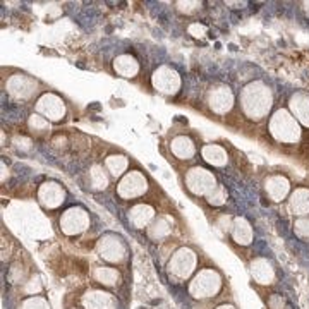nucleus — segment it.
I'll return each mask as SVG.
<instances>
[{
    "mask_svg": "<svg viewBox=\"0 0 309 309\" xmlns=\"http://www.w3.org/2000/svg\"><path fill=\"white\" fill-rule=\"evenodd\" d=\"M148 189H150V179L146 174L139 169H132L119 179L115 194L122 201H132L143 198L148 192Z\"/></svg>",
    "mask_w": 309,
    "mask_h": 309,
    "instance_id": "4",
    "label": "nucleus"
},
{
    "mask_svg": "<svg viewBox=\"0 0 309 309\" xmlns=\"http://www.w3.org/2000/svg\"><path fill=\"white\" fill-rule=\"evenodd\" d=\"M35 112L43 115L52 124H59L67 117V105L61 95L54 91H45L36 98Z\"/></svg>",
    "mask_w": 309,
    "mask_h": 309,
    "instance_id": "8",
    "label": "nucleus"
},
{
    "mask_svg": "<svg viewBox=\"0 0 309 309\" xmlns=\"http://www.w3.org/2000/svg\"><path fill=\"white\" fill-rule=\"evenodd\" d=\"M156 211L151 204L148 203H136L131 206L129 210V222L132 223L136 229H141V227H146L148 223L155 218Z\"/></svg>",
    "mask_w": 309,
    "mask_h": 309,
    "instance_id": "18",
    "label": "nucleus"
},
{
    "mask_svg": "<svg viewBox=\"0 0 309 309\" xmlns=\"http://www.w3.org/2000/svg\"><path fill=\"white\" fill-rule=\"evenodd\" d=\"M26 125H28V129L35 134V136H48L52 129V122H48L43 115L36 114V112L29 114L28 121H26Z\"/></svg>",
    "mask_w": 309,
    "mask_h": 309,
    "instance_id": "20",
    "label": "nucleus"
},
{
    "mask_svg": "<svg viewBox=\"0 0 309 309\" xmlns=\"http://www.w3.org/2000/svg\"><path fill=\"white\" fill-rule=\"evenodd\" d=\"M218 184L220 182H218L217 176L210 169H204L201 165L191 167L184 174V187L194 198H206Z\"/></svg>",
    "mask_w": 309,
    "mask_h": 309,
    "instance_id": "3",
    "label": "nucleus"
},
{
    "mask_svg": "<svg viewBox=\"0 0 309 309\" xmlns=\"http://www.w3.org/2000/svg\"><path fill=\"white\" fill-rule=\"evenodd\" d=\"M201 156H203V160L208 165L215 167V169H223L229 163V153H227V150L217 143L204 144L201 148Z\"/></svg>",
    "mask_w": 309,
    "mask_h": 309,
    "instance_id": "16",
    "label": "nucleus"
},
{
    "mask_svg": "<svg viewBox=\"0 0 309 309\" xmlns=\"http://www.w3.org/2000/svg\"><path fill=\"white\" fill-rule=\"evenodd\" d=\"M290 210L296 215H308L309 213V189L297 187L289 196Z\"/></svg>",
    "mask_w": 309,
    "mask_h": 309,
    "instance_id": "19",
    "label": "nucleus"
},
{
    "mask_svg": "<svg viewBox=\"0 0 309 309\" xmlns=\"http://www.w3.org/2000/svg\"><path fill=\"white\" fill-rule=\"evenodd\" d=\"M273 91L266 83L256 79L247 83L239 93V109L251 122H261L273 109Z\"/></svg>",
    "mask_w": 309,
    "mask_h": 309,
    "instance_id": "1",
    "label": "nucleus"
},
{
    "mask_svg": "<svg viewBox=\"0 0 309 309\" xmlns=\"http://www.w3.org/2000/svg\"><path fill=\"white\" fill-rule=\"evenodd\" d=\"M110 174L107 172L105 165L102 163H93L86 172V185L91 191H105L110 185Z\"/></svg>",
    "mask_w": 309,
    "mask_h": 309,
    "instance_id": "15",
    "label": "nucleus"
},
{
    "mask_svg": "<svg viewBox=\"0 0 309 309\" xmlns=\"http://www.w3.org/2000/svg\"><path fill=\"white\" fill-rule=\"evenodd\" d=\"M89 225V213L83 206H70L62 213L61 217V227L65 234L74 236L86 230Z\"/></svg>",
    "mask_w": 309,
    "mask_h": 309,
    "instance_id": "10",
    "label": "nucleus"
},
{
    "mask_svg": "<svg viewBox=\"0 0 309 309\" xmlns=\"http://www.w3.org/2000/svg\"><path fill=\"white\" fill-rule=\"evenodd\" d=\"M265 191L268 194V198L275 203H280L289 196L290 192V181L282 174H273V176H268L265 181Z\"/></svg>",
    "mask_w": 309,
    "mask_h": 309,
    "instance_id": "13",
    "label": "nucleus"
},
{
    "mask_svg": "<svg viewBox=\"0 0 309 309\" xmlns=\"http://www.w3.org/2000/svg\"><path fill=\"white\" fill-rule=\"evenodd\" d=\"M151 86L163 96H176L182 88V76L174 65L162 64L151 72Z\"/></svg>",
    "mask_w": 309,
    "mask_h": 309,
    "instance_id": "7",
    "label": "nucleus"
},
{
    "mask_svg": "<svg viewBox=\"0 0 309 309\" xmlns=\"http://www.w3.org/2000/svg\"><path fill=\"white\" fill-rule=\"evenodd\" d=\"M303 5H304V10H308V12H309V2H304Z\"/></svg>",
    "mask_w": 309,
    "mask_h": 309,
    "instance_id": "24",
    "label": "nucleus"
},
{
    "mask_svg": "<svg viewBox=\"0 0 309 309\" xmlns=\"http://www.w3.org/2000/svg\"><path fill=\"white\" fill-rule=\"evenodd\" d=\"M204 199H206V203L210 204V206H223V204L227 203V199H229L227 187L223 184H218Z\"/></svg>",
    "mask_w": 309,
    "mask_h": 309,
    "instance_id": "21",
    "label": "nucleus"
},
{
    "mask_svg": "<svg viewBox=\"0 0 309 309\" xmlns=\"http://www.w3.org/2000/svg\"><path fill=\"white\" fill-rule=\"evenodd\" d=\"M169 150L181 162H189V160H192L196 153H198L194 139L191 136H187V134H177V136H174L169 143Z\"/></svg>",
    "mask_w": 309,
    "mask_h": 309,
    "instance_id": "11",
    "label": "nucleus"
},
{
    "mask_svg": "<svg viewBox=\"0 0 309 309\" xmlns=\"http://www.w3.org/2000/svg\"><path fill=\"white\" fill-rule=\"evenodd\" d=\"M204 105L213 115L223 117V115L232 112L234 105H236V95H234L230 86H227L223 83H215L206 89Z\"/></svg>",
    "mask_w": 309,
    "mask_h": 309,
    "instance_id": "6",
    "label": "nucleus"
},
{
    "mask_svg": "<svg viewBox=\"0 0 309 309\" xmlns=\"http://www.w3.org/2000/svg\"><path fill=\"white\" fill-rule=\"evenodd\" d=\"M103 165H105L107 172L110 174L112 179H121L122 176H125V174L129 172L131 160L124 153H110V155H107Z\"/></svg>",
    "mask_w": 309,
    "mask_h": 309,
    "instance_id": "17",
    "label": "nucleus"
},
{
    "mask_svg": "<svg viewBox=\"0 0 309 309\" xmlns=\"http://www.w3.org/2000/svg\"><path fill=\"white\" fill-rule=\"evenodd\" d=\"M201 5H203V3L196 2V0H192V2H189V0L187 2H176V9L181 14H184V16H192V14H196L201 9Z\"/></svg>",
    "mask_w": 309,
    "mask_h": 309,
    "instance_id": "22",
    "label": "nucleus"
},
{
    "mask_svg": "<svg viewBox=\"0 0 309 309\" xmlns=\"http://www.w3.org/2000/svg\"><path fill=\"white\" fill-rule=\"evenodd\" d=\"M187 33H189V35H191V36H194V38H203V36L208 33V28L203 24V22L194 21V22H189V26H187Z\"/></svg>",
    "mask_w": 309,
    "mask_h": 309,
    "instance_id": "23",
    "label": "nucleus"
},
{
    "mask_svg": "<svg viewBox=\"0 0 309 309\" xmlns=\"http://www.w3.org/2000/svg\"><path fill=\"white\" fill-rule=\"evenodd\" d=\"M36 199H38V203L42 204V208H45V210H57L67 199V191L59 181L48 179V181L40 184L38 192H36Z\"/></svg>",
    "mask_w": 309,
    "mask_h": 309,
    "instance_id": "9",
    "label": "nucleus"
},
{
    "mask_svg": "<svg viewBox=\"0 0 309 309\" xmlns=\"http://www.w3.org/2000/svg\"><path fill=\"white\" fill-rule=\"evenodd\" d=\"M3 88L16 102H29L40 93V81L26 72H14L5 79Z\"/></svg>",
    "mask_w": 309,
    "mask_h": 309,
    "instance_id": "5",
    "label": "nucleus"
},
{
    "mask_svg": "<svg viewBox=\"0 0 309 309\" xmlns=\"http://www.w3.org/2000/svg\"><path fill=\"white\" fill-rule=\"evenodd\" d=\"M268 134L278 144H297L303 137L301 124L287 109H277L268 121Z\"/></svg>",
    "mask_w": 309,
    "mask_h": 309,
    "instance_id": "2",
    "label": "nucleus"
},
{
    "mask_svg": "<svg viewBox=\"0 0 309 309\" xmlns=\"http://www.w3.org/2000/svg\"><path fill=\"white\" fill-rule=\"evenodd\" d=\"M112 69L115 76L124 77V79H134L141 72V64L132 54H121L112 61Z\"/></svg>",
    "mask_w": 309,
    "mask_h": 309,
    "instance_id": "12",
    "label": "nucleus"
},
{
    "mask_svg": "<svg viewBox=\"0 0 309 309\" xmlns=\"http://www.w3.org/2000/svg\"><path fill=\"white\" fill-rule=\"evenodd\" d=\"M289 110L301 125L309 127V93L297 91L290 95Z\"/></svg>",
    "mask_w": 309,
    "mask_h": 309,
    "instance_id": "14",
    "label": "nucleus"
}]
</instances>
